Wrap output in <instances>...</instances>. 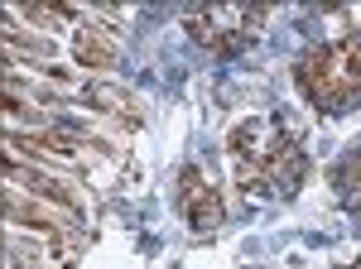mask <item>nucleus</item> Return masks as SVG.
<instances>
[{"instance_id":"1","label":"nucleus","mask_w":361,"mask_h":269,"mask_svg":"<svg viewBox=\"0 0 361 269\" xmlns=\"http://www.w3.org/2000/svg\"><path fill=\"white\" fill-rule=\"evenodd\" d=\"M226 163H231V178L236 188L255 197V202H289L299 197L313 173L304 134L294 130L284 115H246L236 120L226 134Z\"/></svg>"},{"instance_id":"2","label":"nucleus","mask_w":361,"mask_h":269,"mask_svg":"<svg viewBox=\"0 0 361 269\" xmlns=\"http://www.w3.org/2000/svg\"><path fill=\"white\" fill-rule=\"evenodd\" d=\"M318 34L294 54V87L318 115L361 111V5L318 10Z\"/></svg>"},{"instance_id":"3","label":"nucleus","mask_w":361,"mask_h":269,"mask_svg":"<svg viewBox=\"0 0 361 269\" xmlns=\"http://www.w3.org/2000/svg\"><path fill=\"white\" fill-rule=\"evenodd\" d=\"M265 20H270V5H202L188 10V34L212 58H236L255 44Z\"/></svg>"},{"instance_id":"4","label":"nucleus","mask_w":361,"mask_h":269,"mask_svg":"<svg viewBox=\"0 0 361 269\" xmlns=\"http://www.w3.org/2000/svg\"><path fill=\"white\" fill-rule=\"evenodd\" d=\"M173 207L183 216V226H188L193 236H202V241H212L217 231H226V221H231L222 183H217L202 163H183V168H178V178H173Z\"/></svg>"},{"instance_id":"5","label":"nucleus","mask_w":361,"mask_h":269,"mask_svg":"<svg viewBox=\"0 0 361 269\" xmlns=\"http://www.w3.org/2000/svg\"><path fill=\"white\" fill-rule=\"evenodd\" d=\"M333 192H337V207L352 216V226L361 231V139L352 144V149H342L333 163Z\"/></svg>"},{"instance_id":"6","label":"nucleus","mask_w":361,"mask_h":269,"mask_svg":"<svg viewBox=\"0 0 361 269\" xmlns=\"http://www.w3.org/2000/svg\"><path fill=\"white\" fill-rule=\"evenodd\" d=\"M116 58V44L102 34L97 25H82V34H78V63H87V68H106Z\"/></svg>"},{"instance_id":"7","label":"nucleus","mask_w":361,"mask_h":269,"mask_svg":"<svg viewBox=\"0 0 361 269\" xmlns=\"http://www.w3.org/2000/svg\"><path fill=\"white\" fill-rule=\"evenodd\" d=\"M333 269H361V260H352V265H333Z\"/></svg>"}]
</instances>
